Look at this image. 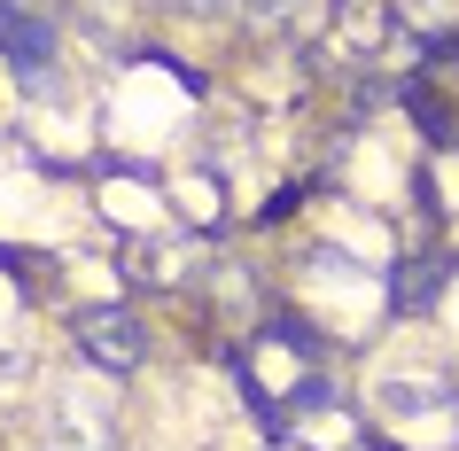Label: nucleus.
I'll return each instance as SVG.
<instances>
[{
  "mask_svg": "<svg viewBox=\"0 0 459 451\" xmlns=\"http://www.w3.org/2000/svg\"><path fill=\"white\" fill-rule=\"evenodd\" d=\"M78 343H86V358L109 366V374L141 366V327H133L125 311H86V319H78Z\"/></svg>",
  "mask_w": 459,
  "mask_h": 451,
  "instance_id": "1",
  "label": "nucleus"
},
{
  "mask_svg": "<svg viewBox=\"0 0 459 451\" xmlns=\"http://www.w3.org/2000/svg\"><path fill=\"white\" fill-rule=\"evenodd\" d=\"M48 451H109V421H101L94 404L63 397V404L48 412Z\"/></svg>",
  "mask_w": 459,
  "mask_h": 451,
  "instance_id": "2",
  "label": "nucleus"
},
{
  "mask_svg": "<svg viewBox=\"0 0 459 451\" xmlns=\"http://www.w3.org/2000/svg\"><path fill=\"white\" fill-rule=\"evenodd\" d=\"M0 55L16 63L24 78H39V55H48V24H31L16 8H0Z\"/></svg>",
  "mask_w": 459,
  "mask_h": 451,
  "instance_id": "3",
  "label": "nucleus"
},
{
  "mask_svg": "<svg viewBox=\"0 0 459 451\" xmlns=\"http://www.w3.org/2000/svg\"><path fill=\"white\" fill-rule=\"evenodd\" d=\"M234 8H242V16H249L257 31H281V24L296 16V0H234Z\"/></svg>",
  "mask_w": 459,
  "mask_h": 451,
  "instance_id": "4",
  "label": "nucleus"
},
{
  "mask_svg": "<svg viewBox=\"0 0 459 451\" xmlns=\"http://www.w3.org/2000/svg\"><path fill=\"white\" fill-rule=\"evenodd\" d=\"M179 8H195V16H218V8H234V0H179Z\"/></svg>",
  "mask_w": 459,
  "mask_h": 451,
  "instance_id": "5",
  "label": "nucleus"
}]
</instances>
